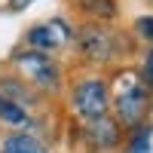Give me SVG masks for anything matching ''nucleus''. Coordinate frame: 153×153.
Listing matches in <instances>:
<instances>
[{"mask_svg":"<svg viewBox=\"0 0 153 153\" xmlns=\"http://www.w3.org/2000/svg\"><path fill=\"white\" fill-rule=\"evenodd\" d=\"M83 68H120L126 65V58L135 52V40L129 31H120L117 25H98V22H80L74 37V49Z\"/></svg>","mask_w":153,"mask_h":153,"instance_id":"1","label":"nucleus"},{"mask_svg":"<svg viewBox=\"0 0 153 153\" xmlns=\"http://www.w3.org/2000/svg\"><path fill=\"white\" fill-rule=\"evenodd\" d=\"M153 92L141 80L135 65H120L110 71V117L123 126V132H132L150 120Z\"/></svg>","mask_w":153,"mask_h":153,"instance_id":"2","label":"nucleus"},{"mask_svg":"<svg viewBox=\"0 0 153 153\" xmlns=\"http://www.w3.org/2000/svg\"><path fill=\"white\" fill-rule=\"evenodd\" d=\"M68 110L76 123H92L110 113V74L83 68L68 76Z\"/></svg>","mask_w":153,"mask_h":153,"instance_id":"3","label":"nucleus"},{"mask_svg":"<svg viewBox=\"0 0 153 153\" xmlns=\"http://www.w3.org/2000/svg\"><path fill=\"white\" fill-rule=\"evenodd\" d=\"M6 68L16 71L25 83H31L43 98H58V95H65V89H68V71H65V65H61L55 55L34 52V49L19 46L16 52L9 55Z\"/></svg>","mask_w":153,"mask_h":153,"instance_id":"4","label":"nucleus"},{"mask_svg":"<svg viewBox=\"0 0 153 153\" xmlns=\"http://www.w3.org/2000/svg\"><path fill=\"white\" fill-rule=\"evenodd\" d=\"M74 37H76V25L68 16H49V19L31 25V28L25 31L22 46L58 58L61 52H71L74 49Z\"/></svg>","mask_w":153,"mask_h":153,"instance_id":"5","label":"nucleus"},{"mask_svg":"<svg viewBox=\"0 0 153 153\" xmlns=\"http://www.w3.org/2000/svg\"><path fill=\"white\" fill-rule=\"evenodd\" d=\"M80 126V138L98 153H107V150H117L123 147L126 141V132H123V126L117 123L107 113V117H101V120H92V123H76Z\"/></svg>","mask_w":153,"mask_h":153,"instance_id":"6","label":"nucleus"},{"mask_svg":"<svg viewBox=\"0 0 153 153\" xmlns=\"http://www.w3.org/2000/svg\"><path fill=\"white\" fill-rule=\"evenodd\" d=\"M0 95H6V98H12V101H19V104L31 107L34 113L40 110V107H43V101H46V98L37 92L31 83H25L22 76H19L16 71H9V68L0 71Z\"/></svg>","mask_w":153,"mask_h":153,"instance_id":"7","label":"nucleus"},{"mask_svg":"<svg viewBox=\"0 0 153 153\" xmlns=\"http://www.w3.org/2000/svg\"><path fill=\"white\" fill-rule=\"evenodd\" d=\"M37 126H40V120L31 107L0 95V129L3 132H28V129H37Z\"/></svg>","mask_w":153,"mask_h":153,"instance_id":"8","label":"nucleus"},{"mask_svg":"<svg viewBox=\"0 0 153 153\" xmlns=\"http://www.w3.org/2000/svg\"><path fill=\"white\" fill-rule=\"evenodd\" d=\"M0 153H52V147L37 129H28V132H3Z\"/></svg>","mask_w":153,"mask_h":153,"instance_id":"9","label":"nucleus"},{"mask_svg":"<svg viewBox=\"0 0 153 153\" xmlns=\"http://www.w3.org/2000/svg\"><path fill=\"white\" fill-rule=\"evenodd\" d=\"M74 6L83 16V22L113 25L120 19V0H74Z\"/></svg>","mask_w":153,"mask_h":153,"instance_id":"10","label":"nucleus"},{"mask_svg":"<svg viewBox=\"0 0 153 153\" xmlns=\"http://www.w3.org/2000/svg\"><path fill=\"white\" fill-rule=\"evenodd\" d=\"M150 138H153V129H150V123H144V126H138V129L126 132L123 150L126 153H150Z\"/></svg>","mask_w":153,"mask_h":153,"instance_id":"11","label":"nucleus"},{"mask_svg":"<svg viewBox=\"0 0 153 153\" xmlns=\"http://www.w3.org/2000/svg\"><path fill=\"white\" fill-rule=\"evenodd\" d=\"M129 37L141 46H153V12H141V16L132 19V28Z\"/></svg>","mask_w":153,"mask_h":153,"instance_id":"12","label":"nucleus"},{"mask_svg":"<svg viewBox=\"0 0 153 153\" xmlns=\"http://www.w3.org/2000/svg\"><path fill=\"white\" fill-rule=\"evenodd\" d=\"M135 71L141 74V80L150 86V92H153V46H141V52H138V58H135Z\"/></svg>","mask_w":153,"mask_h":153,"instance_id":"13","label":"nucleus"},{"mask_svg":"<svg viewBox=\"0 0 153 153\" xmlns=\"http://www.w3.org/2000/svg\"><path fill=\"white\" fill-rule=\"evenodd\" d=\"M31 3H37V0H6V9L9 12H22V9H28Z\"/></svg>","mask_w":153,"mask_h":153,"instance_id":"14","label":"nucleus"},{"mask_svg":"<svg viewBox=\"0 0 153 153\" xmlns=\"http://www.w3.org/2000/svg\"><path fill=\"white\" fill-rule=\"evenodd\" d=\"M144 3H150V6H153V0H144Z\"/></svg>","mask_w":153,"mask_h":153,"instance_id":"15","label":"nucleus"}]
</instances>
